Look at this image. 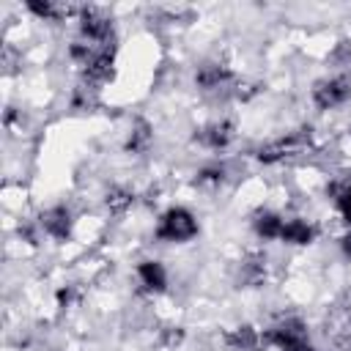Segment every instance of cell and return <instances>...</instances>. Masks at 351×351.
I'll list each match as a JSON object with an SVG mask.
<instances>
[{"mask_svg": "<svg viewBox=\"0 0 351 351\" xmlns=\"http://www.w3.org/2000/svg\"><path fill=\"white\" fill-rule=\"evenodd\" d=\"M307 148H310V129H299L293 134H285V137L263 143L255 151V159L263 162V165H277V162H288L293 156H302Z\"/></svg>", "mask_w": 351, "mask_h": 351, "instance_id": "obj_1", "label": "cell"}, {"mask_svg": "<svg viewBox=\"0 0 351 351\" xmlns=\"http://www.w3.org/2000/svg\"><path fill=\"white\" fill-rule=\"evenodd\" d=\"M197 236V219L192 217V211L181 208V206H173L167 208L162 217H159V225H156V239L162 241H189Z\"/></svg>", "mask_w": 351, "mask_h": 351, "instance_id": "obj_2", "label": "cell"}, {"mask_svg": "<svg viewBox=\"0 0 351 351\" xmlns=\"http://www.w3.org/2000/svg\"><path fill=\"white\" fill-rule=\"evenodd\" d=\"M263 340L280 351H288L299 343H307V324L296 315H288V318H280L277 324H271L263 335Z\"/></svg>", "mask_w": 351, "mask_h": 351, "instance_id": "obj_3", "label": "cell"}, {"mask_svg": "<svg viewBox=\"0 0 351 351\" xmlns=\"http://www.w3.org/2000/svg\"><path fill=\"white\" fill-rule=\"evenodd\" d=\"M351 99V80L348 77H326L313 85V101L318 110H335Z\"/></svg>", "mask_w": 351, "mask_h": 351, "instance_id": "obj_4", "label": "cell"}, {"mask_svg": "<svg viewBox=\"0 0 351 351\" xmlns=\"http://www.w3.org/2000/svg\"><path fill=\"white\" fill-rule=\"evenodd\" d=\"M80 33H82L85 41L110 44V38H112V19L101 8L85 5V8H80Z\"/></svg>", "mask_w": 351, "mask_h": 351, "instance_id": "obj_5", "label": "cell"}, {"mask_svg": "<svg viewBox=\"0 0 351 351\" xmlns=\"http://www.w3.org/2000/svg\"><path fill=\"white\" fill-rule=\"evenodd\" d=\"M230 82H233V71H230V66L222 63V60H206V63H200L197 71H195V85H197L200 90H206V93L219 90V88H228Z\"/></svg>", "mask_w": 351, "mask_h": 351, "instance_id": "obj_6", "label": "cell"}, {"mask_svg": "<svg viewBox=\"0 0 351 351\" xmlns=\"http://www.w3.org/2000/svg\"><path fill=\"white\" fill-rule=\"evenodd\" d=\"M82 74H85V80L93 82V85L112 80V74H115V49H112L110 44L99 47V49L93 52V58L82 66Z\"/></svg>", "mask_w": 351, "mask_h": 351, "instance_id": "obj_7", "label": "cell"}, {"mask_svg": "<svg viewBox=\"0 0 351 351\" xmlns=\"http://www.w3.org/2000/svg\"><path fill=\"white\" fill-rule=\"evenodd\" d=\"M236 134V126L233 121H211L200 129H195V143L211 148V151H219V148H228L230 140Z\"/></svg>", "mask_w": 351, "mask_h": 351, "instance_id": "obj_8", "label": "cell"}, {"mask_svg": "<svg viewBox=\"0 0 351 351\" xmlns=\"http://www.w3.org/2000/svg\"><path fill=\"white\" fill-rule=\"evenodd\" d=\"M38 225L44 228L47 236H52L58 241H66L71 236V230H74V219H71V211L66 206H52V208L41 211Z\"/></svg>", "mask_w": 351, "mask_h": 351, "instance_id": "obj_9", "label": "cell"}, {"mask_svg": "<svg viewBox=\"0 0 351 351\" xmlns=\"http://www.w3.org/2000/svg\"><path fill=\"white\" fill-rule=\"evenodd\" d=\"M269 277V263H266V255L263 252H247L241 266H239V282L244 288H258L263 285Z\"/></svg>", "mask_w": 351, "mask_h": 351, "instance_id": "obj_10", "label": "cell"}, {"mask_svg": "<svg viewBox=\"0 0 351 351\" xmlns=\"http://www.w3.org/2000/svg\"><path fill=\"white\" fill-rule=\"evenodd\" d=\"M137 280H140L143 291H148V293H162L167 288V271L159 261H140L137 263Z\"/></svg>", "mask_w": 351, "mask_h": 351, "instance_id": "obj_11", "label": "cell"}, {"mask_svg": "<svg viewBox=\"0 0 351 351\" xmlns=\"http://www.w3.org/2000/svg\"><path fill=\"white\" fill-rule=\"evenodd\" d=\"M261 343H263L261 332L250 324H241V326H233L225 332V346L230 351H258Z\"/></svg>", "mask_w": 351, "mask_h": 351, "instance_id": "obj_12", "label": "cell"}, {"mask_svg": "<svg viewBox=\"0 0 351 351\" xmlns=\"http://www.w3.org/2000/svg\"><path fill=\"white\" fill-rule=\"evenodd\" d=\"M282 225H285V219H282L277 211L258 208V211L252 214V230H255L261 239H280Z\"/></svg>", "mask_w": 351, "mask_h": 351, "instance_id": "obj_13", "label": "cell"}, {"mask_svg": "<svg viewBox=\"0 0 351 351\" xmlns=\"http://www.w3.org/2000/svg\"><path fill=\"white\" fill-rule=\"evenodd\" d=\"M280 239L282 241H288V244H310L313 239H315V228L310 225V222H304V219H288L285 225H282V233H280Z\"/></svg>", "mask_w": 351, "mask_h": 351, "instance_id": "obj_14", "label": "cell"}, {"mask_svg": "<svg viewBox=\"0 0 351 351\" xmlns=\"http://www.w3.org/2000/svg\"><path fill=\"white\" fill-rule=\"evenodd\" d=\"M27 11H33L36 16H41V19H49V22H58V19H63V16H69V14H74V5H63V3H52V0H27Z\"/></svg>", "mask_w": 351, "mask_h": 351, "instance_id": "obj_15", "label": "cell"}, {"mask_svg": "<svg viewBox=\"0 0 351 351\" xmlns=\"http://www.w3.org/2000/svg\"><path fill=\"white\" fill-rule=\"evenodd\" d=\"M151 140H154V132H151L148 121L137 118V121H134V126H132V132H129L126 151H129V154H145V151L151 148Z\"/></svg>", "mask_w": 351, "mask_h": 351, "instance_id": "obj_16", "label": "cell"}, {"mask_svg": "<svg viewBox=\"0 0 351 351\" xmlns=\"http://www.w3.org/2000/svg\"><path fill=\"white\" fill-rule=\"evenodd\" d=\"M104 206L110 208V214H126L134 206V192L129 186H110L104 195Z\"/></svg>", "mask_w": 351, "mask_h": 351, "instance_id": "obj_17", "label": "cell"}, {"mask_svg": "<svg viewBox=\"0 0 351 351\" xmlns=\"http://www.w3.org/2000/svg\"><path fill=\"white\" fill-rule=\"evenodd\" d=\"M71 104H74V110H93V107L99 104V96H96L93 82L77 85V90H74V96H71Z\"/></svg>", "mask_w": 351, "mask_h": 351, "instance_id": "obj_18", "label": "cell"}, {"mask_svg": "<svg viewBox=\"0 0 351 351\" xmlns=\"http://www.w3.org/2000/svg\"><path fill=\"white\" fill-rule=\"evenodd\" d=\"M222 181H225V167H219V165L203 167L197 173V178H195V184L197 186H206V189H217V186H222Z\"/></svg>", "mask_w": 351, "mask_h": 351, "instance_id": "obj_19", "label": "cell"}, {"mask_svg": "<svg viewBox=\"0 0 351 351\" xmlns=\"http://www.w3.org/2000/svg\"><path fill=\"white\" fill-rule=\"evenodd\" d=\"M332 63H337L340 69L351 66V44H348V41H340V44L335 47V52H332Z\"/></svg>", "mask_w": 351, "mask_h": 351, "instance_id": "obj_20", "label": "cell"}, {"mask_svg": "<svg viewBox=\"0 0 351 351\" xmlns=\"http://www.w3.org/2000/svg\"><path fill=\"white\" fill-rule=\"evenodd\" d=\"M159 337H162V343L165 346H178L181 340H184V329L181 326H165V329H159Z\"/></svg>", "mask_w": 351, "mask_h": 351, "instance_id": "obj_21", "label": "cell"}, {"mask_svg": "<svg viewBox=\"0 0 351 351\" xmlns=\"http://www.w3.org/2000/svg\"><path fill=\"white\" fill-rule=\"evenodd\" d=\"M337 208H340V214H343V219L351 225V189H346V192H340L337 197Z\"/></svg>", "mask_w": 351, "mask_h": 351, "instance_id": "obj_22", "label": "cell"}, {"mask_svg": "<svg viewBox=\"0 0 351 351\" xmlns=\"http://www.w3.org/2000/svg\"><path fill=\"white\" fill-rule=\"evenodd\" d=\"M74 299H77V291H74V285H66V288H60V291H58V302H60L63 307H69Z\"/></svg>", "mask_w": 351, "mask_h": 351, "instance_id": "obj_23", "label": "cell"}, {"mask_svg": "<svg viewBox=\"0 0 351 351\" xmlns=\"http://www.w3.org/2000/svg\"><path fill=\"white\" fill-rule=\"evenodd\" d=\"M14 60H16V52H14L11 47H5V49H3V66H5L8 74L14 71Z\"/></svg>", "mask_w": 351, "mask_h": 351, "instance_id": "obj_24", "label": "cell"}, {"mask_svg": "<svg viewBox=\"0 0 351 351\" xmlns=\"http://www.w3.org/2000/svg\"><path fill=\"white\" fill-rule=\"evenodd\" d=\"M335 348H337V351H351V332H346V335H337V340H335Z\"/></svg>", "mask_w": 351, "mask_h": 351, "instance_id": "obj_25", "label": "cell"}, {"mask_svg": "<svg viewBox=\"0 0 351 351\" xmlns=\"http://www.w3.org/2000/svg\"><path fill=\"white\" fill-rule=\"evenodd\" d=\"M340 247H343V252H346V255L351 258V230H348V233H346V236L340 239Z\"/></svg>", "mask_w": 351, "mask_h": 351, "instance_id": "obj_26", "label": "cell"}, {"mask_svg": "<svg viewBox=\"0 0 351 351\" xmlns=\"http://www.w3.org/2000/svg\"><path fill=\"white\" fill-rule=\"evenodd\" d=\"M288 351H315L310 343H299V346H293V348H288Z\"/></svg>", "mask_w": 351, "mask_h": 351, "instance_id": "obj_27", "label": "cell"}]
</instances>
